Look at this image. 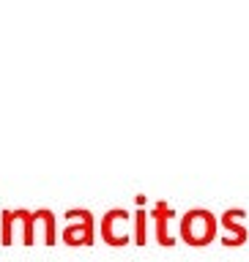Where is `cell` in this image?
<instances>
[{"label": "cell", "mask_w": 249, "mask_h": 262, "mask_svg": "<svg viewBox=\"0 0 249 262\" xmlns=\"http://www.w3.org/2000/svg\"><path fill=\"white\" fill-rule=\"evenodd\" d=\"M219 219L208 208H189L181 216V237L189 246H208L217 237Z\"/></svg>", "instance_id": "1"}, {"label": "cell", "mask_w": 249, "mask_h": 262, "mask_svg": "<svg viewBox=\"0 0 249 262\" xmlns=\"http://www.w3.org/2000/svg\"><path fill=\"white\" fill-rule=\"evenodd\" d=\"M99 235L107 246L121 249L129 241H135V213L126 208H110L99 221Z\"/></svg>", "instance_id": "2"}, {"label": "cell", "mask_w": 249, "mask_h": 262, "mask_svg": "<svg viewBox=\"0 0 249 262\" xmlns=\"http://www.w3.org/2000/svg\"><path fill=\"white\" fill-rule=\"evenodd\" d=\"M96 241V224L90 221H66V227L61 229V243L66 246H93Z\"/></svg>", "instance_id": "3"}, {"label": "cell", "mask_w": 249, "mask_h": 262, "mask_svg": "<svg viewBox=\"0 0 249 262\" xmlns=\"http://www.w3.org/2000/svg\"><path fill=\"white\" fill-rule=\"evenodd\" d=\"M244 216H246L244 208H230V210L222 213V227L227 229V235L222 237V243H225V246H244L246 243V227L238 221Z\"/></svg>", "instance_id": "4"}, {"label": "cell", "mask_w": 249, "mask_h": 262, "mask_svg": "<svg viewBox=\"0 0 249 262\" xmlns=\"http://www.w3.org/2000/svg\"><path fill=\"white\" fill-rule=\"evenodd\" d=\"M36 235L44 246H55L58 237H61V229H58V219L49 208H36Z\"/></svg>", "instance_id": "5"}, {"label": "cell", "mask_w": 249, "mask_h": 262, "mask_svg": "<svg viewBox=\"0 0 249 262\" xmlns=\"http://www.w3.org/2000/svg\"><path fill=\"white\" fill-rule=\"evenodd\" d=\"M14 216H16V243L33 246L39 241V235H36V213L28 210V208H14Z\"/></svg>", "instance_id": "6"}, {"label": "cell", "mask_w": 249, "mask_h": 262, "mask_svg": "<svg viewBox=\"0 0 249 262\" xmlns=\"http://www.w3.org/2000/svg\"><path fill=\"white\" fill-rule=\"evenodd\" d=\"M151 219H154V224H156V241H159L162 246H173L176 241L170 237L167 232V224H170V219H173V208L167 202H156L154 205V210H151Z\"/></svg>", "instance_id": "7"}, {"label": "cell", "mask_w": 249, "mask_h": 262, "mask_svg": "<svg viewBox=\"0 0 249 262\" xmlns=\"http://www.w3.org/2000/svg\"><path fill=\"white\" fill-rule=\"evenodd\" d=\"M16 243V216L14 210H0V246Z\"/></svg>", "instance_id": "8"}, {"label": "cell", "mask_w": 249, "mask_h": 262, "mask_svg": "<svg viewBox=\"0 0 249 262\" xmlns=\"http://www.w3.org/2000/svg\"><path fill=\"white\" fill-rule=\"evenodd\" d=\"M148 213H145V208H137L135 210V243L137 246H145L148 243Z\"/></svg>", "instance_id": "9"}, {"label": "cell", "mask_w": 249, "mask_h": 262, "mask_svg": "<svg viewBox=\"0 0 249 262\" xmlns=\"http://www.w3.org/2000/svg\"><path fill=\"white\" fill-rule=\"evenodd\" d=\"M63 219H69V221H90V224H96L90 208H69V210L63 213Z\"/></svg>", "instance_id": "10"}, {"label": "cell", "mask_w": 249, "mask_h": 262, "mask_svg": "<svg viewBox=\"0 0 249 262\" xmlns=\"http://www.w3.org/2000/svg\"><path fill=\"white\" fill-rule=\"evenodd\" d=\"M135 202H137V208H145L148 196H145V194H137V196H135Z\"/></svg>", "instance_id": "11"}]
</instances>
